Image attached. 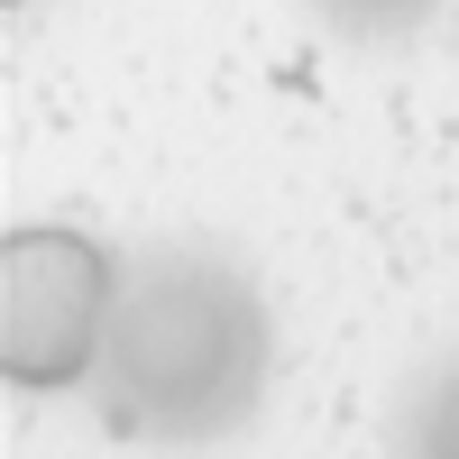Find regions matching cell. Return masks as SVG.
I'll list each match as a JSON object with an SVG mask.
<instances>
[{
  "instance_id": "6da1fadb",
  "label": "cell",
  "mask_w": 459,
  "mask_h": 459,
  "mask_svg": "<svg viewBox=\"0 0 459 459\" xmlns=\"http://www.w3.org/2000/svg\"><path fill=\"white\" fill-rule=\"evenodd\" d=\"M101 377L120 395V423L138 432H175V441L230 432L266 386V313L248 276H230L221 257H184V248L120 266Z\"/></svg>"
},
{
  "instance_id": "7a4b0ae2",
  "label": "cell",
  "mask_w": 459,
  "mask_h": 459,
  "mask_svg": "<svg viewBox=\"0 0 459 459\" xmlns=\"http://www.w3.org/2000/svg\"><path fill=\"white\" fill-rule=\"evenodd\" d=\"M110 303H120V266L101 239L56 221L0 230V377L19 395L83 386L101 368Z\"/></svg>"
},
{
  "instance_id": "3957f363",
  "label": "cell",
  "mask_w": 459,
  "mask_h": 459,
  "mask_svg": "<svg viewBox=\"0 0 459 459\" xmlns=\"http://www.w3.org/2000/svg\"><path fill=\"white\" fill-rule=\"evenodd\" d=\"M413 459H459V377L423 404V423H413Z\"/></svg>"
},
{
  "instance_id": "277c9868",
  "label": "cell",
  "mask_w": 459,
  "mask_h": 459,
  "mask_svg": "<svg viewBox=\"0 0 459 459\" xmlns=\"http://www.w3.org/2000/svg\"><path fill=\"white\" fill-rule=\"evenodd\" d=\"M10 10H19V0H10Z\"/></svg>"
}]
</instances>
